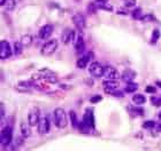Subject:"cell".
Listing matches in <instances>:
<instances>
[{"instance_id":"obj_8","label":"cell","mask_w":161,"mask_h":151,"mask_svg":"<svg viewBox=\"0 0 161 151\" xmlns=\"http://www.w3.org/2000/svg\"><path fill=\"white\" fill-rule=\"evenodd\" d=\"M40 118H39V110L37 108H34L29 112V116H28V124L29 126H35L38 125Z\"/></svg>"},{"instance_id":"obj_16","label":"cell","mask_w":161,"mask_h":151,"mask_svg":"<svg viewBox=\"0 0 161 151\" xmlns=\"http://www.w3.org/2000/svg\"><path fill=\"white\" fill-rule=\"evenodd\" d=\"M103 86H104V89H115V88H119V82L116 80H105L103 82Z\"/></svg>"},{"instance_id":"obj_9","label":"cell","mask_w":161,"mask_h":151,"mask_svg":"<svg viewBox=\"0 0 161 151\" xmlns=\"http://www.w3.org/2000/svg\"><path fill=\"white\" fill-rule=\"evenodd\" d=\"M53 30H54V28H53L52 24H46V25H44L40 28L39 32H38V37L40 39H48L51 37V35L53 33Z\"/></svg>"},{"instance_id":"obj_37","label":"cell","mask_w":161,"mask_h":151,"mask_svg":"<svg viewBox=\"0 0 161 151\" xmlns=\"http://www.w3.org/2000/svg\"><path fill=\"white\" fill-rule=\"evenodd\" d=\"M96 1H99V2H106L107 0H96Z\"/></svg>"},{"instance_id":"obj_27","label":"cell","mask_w":161,"mask_h":151,"mask_svg":"<svg viewBox=\"0 0 161 151\" xmlns=\"http://www.w3.org/2000/svg\"><path fill=\"white\" fill-rule=\"evenodd\" d=\"M159 37H160V31L158 30V29H155V30L153 31L152 38H151V43H152V45H155L158 41V39H159Z\"/></svg>"},{"instance_id":"obj_1","label":"cell","mask_w":161,"mask_h":151,"mask_svg":"<svg viewBox=\"0 0 161 151\" xmlns=\"http://www.w3.org/2000/svg\"><path fill=\"white\" fill-rule=\"evenodd\" d=\"M54 123L58 128H65L67 126V116L63 109L57 108L54 110Z\"/></svg>"},{"instance_id":"obj_32","label":"cell","mask_w":161,"mask_h":151,"mask_svg":"<svg viewBox=\"0 0 161 151\" xmlns=\"http://www.w3.org/2000/svg\"><path fill=\"white\" fill-rule=\"evenodd\" d=\"M151 102H152L154 105H157V107L161 105V99L160 97H152V99H151Z\"/></svg>"},{"instance_id":"obj_3","label":"cell","mask_w":161,"mask_h":151,"mask_svg":"<svg viewBox=\"0 0 161 151\" xmlns=\"http://www.w3.org/2000/svg\"><path fill=\"white\" fill-rule=\"evenodd\" d=\"M12 138H13L12 128H10L9 126L4 127L2 130H1V134H0V142H1V145H2V147L9 145L10 142H12Z\"/></svg>"},{"instance_id":"obj_30","label":"cell","mask_w":161,"mask_h":151,"mask_svg":"<svg viewBox=\"0 0 161 151\" xmlns=\"http://www.w3.org/2000/svg\"><path fill=\"white\" fill-rule=\"evenodd\" d=\"M143 22H150V21H154V15L152 14H147V15H144L143 18H142Z\"/></svg>"},{"instance_id":"obj_12","label":"cell","mask_w":161,"mask_h":151,"mask_svg":"<svg viewBox=\"0 0 161 151\" xmlns=\"http://www.w3.org/2000/svg\"><path fill=\"white\" fill-rule=\"evenodd\" d=\"M50 130V123H48V119L46 117H44L39 120L38 123V132L39 134L44 135V134H46Z\"/></svg>"},{"instance_id":"obj_15","label":"cell","mask_w":161,"mask_h":151,"mask_svg":"<svg viewBox=\"0 0 161 151\" xmlns=\"http://www.w3.org/2000/svg\"><path fill=\"white\" fill-rule=\"evenodd\" d=\"M136 76H137V74H136V72H135V71H134V70L127 69V70H124V72L122 74L121 78H122V79H123V80H124V81L130 82V81H132V80L135 79Z\"/></svg>"},{"instance_id":"obj_19","label":"cell","mask_w":161,"mask_h":151,"mask_svg":"<svg viewBox=\"0 0 161 151\" xmlns=\"http://www.w3.org/2000/svg\"><path fill=\"white\" fill-rule=\"evenodd\" d=\"M132 102L138 104V105H142V104H144L146 102V97L143 94H136L132 96Z\"/></svg>"},{"instance_id":"obj_13","label":"cell","mask_w":161,"mask_h":151,"mask_svg":"<svg viewBox=\"0 0 161 151\" xmlns=\"http://www.w3.org/2000/svg\"><path fill=\"white\" fill-rule=\"evenodd\" d=\"M91 60H92V53H87V54H85L83 57L78 59L76 65H77V68H78V69H85L87 63H89Z\"/></svg>"},{"instance_id":"obj_38","label":"cell","mask_w":161,"mask_h":151,"mask_svg":"<svg viewBox=\"0 0 161 151\" xmlns=\"http://www.w3.org/2000/svg\"><path fill=\"white\" fill-rule=\"evenodd\" d=\"M158 117H159V119H160V120H161V111H160V112H159V115H158Z\"/></svg>"},{"instance_id":"obj_35","label":"cell","mask_w":161,"mask_h":151,"mask_svg":"<svg viewBox=\"0 0 161 151\" xmlns=\"http://www.w3.org/2000/svg\"><path fill=\"white\" fill-rule=\"evenodd\" d=\"M5 2H6V0H0V5H1V6H4Z\"/></svg>"},{"instance_id":"obj_22","label":"cell","mask_w":161,"mask_h":151,"mask_svg":"<svg viewBox=\"0 0 161 151\" xmlns=\"http://www.w3.org/2000/svg\"><path fill=\"white\" fill-rule=\"evenodd\" d=\"M104 91L106 94L113 95V96L118 97V99H122V97H123V93L119 91L118 88H115V89H104Z\"/></svg>"},{"instance_id":"obj_2","label":"cell","mask_w":161,"mask_h":151,"mask_svg":"<svg viewBox=\"0 0 161 151\" xmlns=\"http://www.w3.org/2000/svg\"><path fill=\"white\" fill-rule=\"evenodd\" d=\"M58 48V40L57 39H51L43 45L42 47V55L44 56H50L57 51Z\"/></svg>"},{"instance_id":"obj_33","label":"cell","mask_w":161,"mask_h":151,"mask_svg":"<svg viewBox=\"0 0 161 151\" xmlns=\"http://www.w3.org/2000/svg\"><path fill=\"white\" fill-rule=\"evenodd\" d=\"M145 91L147 92V93H155V92H157V88L153 86H147L145 88Z\"/></svg>"},{"instance_id":"obj_24","label":"cell","mask_w":161,"mask_h":151,"mask_svg":"<svg viewBox=\"0 0 161 151\" xmlns=\"http://www.w3.org/2000/svg\"><path fill=\"white\" fill-rule=\"evenodd\" d=\"M131 15H132V18H134V20H142L144 16V14L140 8H136L135 10L131 13Z\"/></svg>"},{"instance_id":"obj_20","label":"cell","mask_w":161,"mask_h":151,"mask_svg":"<svg viewBox=\"0 0 161 151\" xmlns=\"http://www.w3.org/2000/svg\"><path fill=\"white\" fill-rule=\"evenodd\" d=\"M21 43L23 45V47H29L32 43V37L30 35H24L21 37Z\"/></svg>"},{"instance_id":"obj_28","label":"cell","mask_w":161,"mask_h":151,"mask_svg":"<svg viewBox=\"0 0 161 151\" xmlns=\"http://www.w3.org/2000/svg\"><path fill=\"white\" fill-rule=\"evenodd\" d=\"M155 126H157V123H155V121H153V120H147L143 124V127L144 128H146V130L155 128Z\"/></svg>"},{"instance_id":"obj_31","label":"cell","mask_w":161,"mask_h":151,"mask_svg":"<svg viewBox=\"0 0 161 151\" xmlns=\"http://www.w3.org/2000/svg\"><path fill=\"white\" fill-rule=\"evenodd\" d=\"M136 4H137V1L136 0H126V7H134V6H136Z\"/></svg>"},{"instance_id":"obj_17","label":"cell","mask_w":161,"mask_h":151,"mask_svg":"<svg viewBox=\"0 0 161 151\" xmlns=\"http://www.w3.org/2000/svg\"><path fill=\"white\" fill-rule=\"evenodd\" d=\"M128 110H129V113H130L132 117H140L144 115L143 109L137 108V107H132V105H128Z\"/></svg>"},{"instance_id":"obj_29","label":"cell","mask_w":161,"mask_h":151,"mask_svg":"<svg viewBox=\"0 0 161 151\" xmlns=\"http://www.w3.org/2000/svg\"><path fill=\"white\" fill-rule=\"evenodd\" d=\"M103 97H101V95H93L91 99H90V102L91 103H98V102H100Z\"/></svg>"},{"instance_id":"obj_25","label":"cell","mask_w":161,"mask_h":151,"mask_svg":"<svg viewBox=\"0 0 161 151\" xmlns=\"http://www.w3.org/2000/svg\"><path fill=\"white\" fill-rule=\"evenodd\" d=\"M21 132H22V135H23V138H29L30 136V130H29V127L24 124V123H22L21 124Z\"/></svg>"},{"instance_id":"obj_4","label":"cell","mask_w":161,"mask_h":151,"mask_svg":"<svg viewBox=\"0 0 161 151\" xmlns=\"http://www.w3.org/2000/svg\"><path fill=\"white\" fill-rule=\"evenodd\" d=\"M89 72L92 77L95 78H100L101 76H104V66H101L98 62H92L89 68Z\"/></svg>"},{"instance_id":"obj_11","label":"cell","mask_w":161,"mask_h":151,"mask_svg":"<svg viewBox=\"0 0 161 151\" xmlns=\"http://www.w3.org/2000/svg\"><path fill=\"white\" fill-rule=\"evenodd\" d=\"M75 36H76V32L74 30H71V29H66L65 32L62 33V43H69L71 41H74L75 39Z\"/></svg>"},{"instance_id":"obj_5","label":"cell","mask_w":161,"mask_h":151,"mask_svg":"<svg viewBox=\"0 0 161 151\" xmlns=\"http://www.w3.org/2000/svg\"><path fill=\"white\" fill-rule=\"evenodd\" d=\"M10 55H12V49H10L9 43L7 40H1V43H0V59L7 60Z\"/></svg>"},{"instance_id":"obj_26","label":"cell","mask_w":161,"mask_h":151,"mask_svg":"<svg viewBox=\"0 0 161 151\" xmlns=\"http://www.w3.org/2000/svg\"><path fill=\"white\" fill-rule=\"evenodd\" d=\"M23 45L21 43V41H16L14 43V54L15 55H20L22 53V49H23Z\"/></svg>"},{"instance_id":"obj_6","label":"cell","mask_w":161,"mask_h":151,"mask_svg":"<svg viewBox=\"0 0 161 151\" xmlns=\"http://www.w3.org/2000/svg\"><path fill=\"white\" fill-rule=\"evenodd\" d=\"M104 77L106 78V80H116L119 79L118 70L111 65H106L104 68Z\"/></svg>"},{"instance_id":"obj_23","label":"cell","mask_w":161,"mask_h":151,"mask_svg":"<svg viewBox=\"0 0 161 151\" xmlns=\"http://www.w3.org/2000/svg\"><path fill=\"white\" fill-rule=\"evenodd\" d=\"M15 6H16V1H15V0H6V2H5L4 5L6 10H8V12L13 10V9L15 8Z\"/></svg>"},{"instance_id":"obj_34","label":"cell","mask_w":161,"mask_h":151,"mask_svg":"<svg viewBox=\"0 0 161 151\" xmlns=\"http://www.w3.org/2000/svg\"><path fill=\"white\" fill-rule=\"evenodd\" d=\"M155 130H157L158 132H161V123L160 124H157V126H155Z\"/></svg>"},{"instance_id":"obj_39","label":"cell","mask_w":161,"mask_h":151,"mask_svg":"<svg viewBox=\"0 0 161 151\" xmlns=\"http://www.w3.org/2000/svg\"><path fill=\"white\" fill-rule=\"evenodd\" d=\"M160 99H161V96H160Z\"/></svg>"},{"instance_id":"obj_18","label":"cell","mask_w":161,"mask_h":151,"mask_svg":"<svg viewBox=\"0 0 161 151\" xmlns=\"http://www.w3.org/2000/svg\"><path fill=\"white\" fill-rule=\"evenodd\" d=\"M69 119H70V123H71V126H73L74 128H77L79 123H78V119H77L76 113H75V111H73V110L69 111Z\"/></svg>"},{"instance_id":"obj_7","label":"cell","mask_w":161,"mask_h":151,"mask_svg":"<svg viewBox=\"0 0 161 151\" xmlns=\"http://www.w3.org/2000/svg\"><path fill=\"white\" fill-rule=\"evenodd\" d=\"M82 124L84 126H87L89 130L95 127V118H93V112H92V110L87 109V111H85L84 116H83Z\"/></svg>"},{"instance_id":"obj_21","label":"cell","mask_w":161,"mask_h":151,"mask_svg":"<svg viewBox=\"0 0 161 151\" xmlns=\"http://www.w3.org/2000/svg\"><path fill=\"white\" fill-rule=\"evenodd\" d=\"M138 89V84H136V82H127V86L126 88H124V91L127 92V93H134V92H136Z\"/></svg>"},{"instance_id":"obj_36","label":"cell","mask_w":161,"mask_h":151,"mask_svg":"<svg viewBox=\"0 0 161 151\" xmlns=\"http://www.w3.org/2000/svg\"><path fill=\"white\" fill-rule=\"evenodd\" d=\"M157 86H158V87H160V88H161V81H158V82H157Z\"/></svg>"},{"instance_id":"obj_14","label":"cell","mask_w":161,"mask_h":151,"mask_svg":"<svg viewBox=\"0 0 161 151\" xmlns=\"http://www.w3.org/2000/svg\"><path fill=\"white\" fill-rule=\"evenodd\" d=\"M74 48L76 53H83V51H84V41H83L82 36L77 35V33L74 39Z\"/></svg>"},{"instance_id":"obj_10","label":"cell","mask_w":161,"mask_h":151,"mask_svg":"<svg viewBox=\"0 0 161 151\" xmlns=\"http://www.w3.org/2000/svg\"><path fill=\"white\" fill-rule=\"evenodd\" d=\"M73 22L78 30H83L85 28V18L81 13H76L73 16Z\"/></svg>"}]
</instances>
